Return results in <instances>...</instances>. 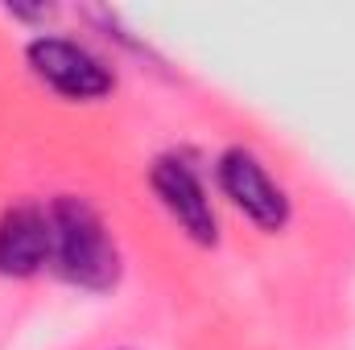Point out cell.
<instances>
[{"instance_id": "cell-6", "label": "cell", "mask_w": 355, "mask_h": 350, "mask_svg": "<svg viewBox=\"0 0 355 350\" xmlns=\"http://www.w3.org/2000/svg\"><path fill=\"white\" fill-rule=\"evenodd\" d=\"M116 350H132V347H116Z\"/></svg>"}, {"instance_id": "cell-5", "label": "cell", "mask_w": 355, "mask_h": 350, "mask_svg": "<svg viewBox=\"0 0 355 350\" xmlns=\"http://www.w3.org/2000/svg\"><path fill=\"white\" fill-rule=\"evenodd\" d=\"M50 268V210L21 202L0 214V276L29 280Z\"/></svg>"}, {"instance_id": "cell-1", "label": "cell", "mask_w": 355, "mask_h": 350, "mask_svg": "<svg viewBox=\"0 0 355 350\" xmlns=\"http://www.w3.org/2000/svg\"><path fill=\"white\" fill-rule=\"evenodd\" d=\"M46 210H50V268L83 293H112L120 284L124 264L103 214L79 194H58Z\"/></svg>"}, {"instance_id": "cell-3", "label": "cell", "mask_w": 355, "mask_h": 350, "mask_svg": "<svg viewBox=\"0 0 355 350\" xmlns=\"http://www.w3.org/2000/svg\"><path fill=\"white\" fill-rule=\"evenodd\" d=\"M215 185L219 194L265 235H277L293 219V202L285 185L268 174V165L244 145H232L215 157Z\"/></svg>"}, {"instance_id": "cell-4", "label": "cell", "mask_w": 355, "mask_h": 350, "mask_svg": "<svg viewBox=\"0 0 355 350\" xmlns=\"http://www.w3.org/2000/svg\"><path fill=\"white\" fill-rule=\"evenodd\" d=\"M149 190L190 243H198V248L219 243V214H215L211 190L186 153H162L149 165Z\"/></svg>"}, {"instance_id": "cell-2", "label": "cell", "mask_w": 355, "mask_h": 350, "mask_svg": "<svg viewBox=\"0 0 355 350\" xmlns=\"http://www.w3.org/2000/svg\"><path fill=\"white\" fill-rule=\"evenodd\" d=\"M25 66L42 87L71 103H99L116 91V71L75 37L62 33H37L25 46Z\"/></svg>"}]
</instances>
